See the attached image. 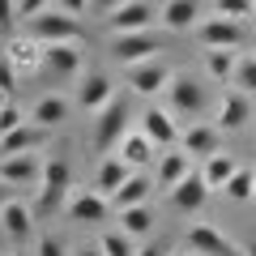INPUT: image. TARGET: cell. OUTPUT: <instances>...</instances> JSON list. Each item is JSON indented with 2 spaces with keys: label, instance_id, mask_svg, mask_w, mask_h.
Returning <instances> with one entry per match:
<instances>
[{
  "label": "cell",
  "instance_id": "12",
  "mask_svg": "<svg viewBox=\"0 0 256 256\" xmlns=\"http://www.w3.org/2000/svg\"><path fill=\"white\" fill-rule=\"evenodd\" d=\"M64 214H68L73 222H107L111 201L102 196V192H73L68 205H64Z\"/></svg>",
  "mask_w": 256,
  "mask_h": 256
},
{
  "label": "cell",
  "instance_id": "31",
  "mask_svg": "<svg viewBox=\"0 0 256 256\" xmlns=\"http://www.w3.org/2000/svg\"><path fill=\"white\" fill-rule=\"evenodd\" d=\"M98 248L107 256H137V248H132V235H124V230H102Z\"/></svg>",
  "mask_w": 256,
  "mask_h": 256
},
{
  "label": "cell",
  "instance_id": "26",
  "mask_svg": "<svg viewBox=\"0 0 256 256\" xmlns=\"http://www.w3.org/2000/svg\"><path fill=\"white\" fill-rule=\"evenodd\" d=\"M235 68H239L235 47H210V52H205V73H210L214 82H235Z\"/></svg>",
  "mask_w": 256,
  "mask_h": 256
},
{
  "label": "cell",
  "instance_id": "23",
  "mask_svg": "<svg viewBox=\"0 0 256 256\" xmlns=\"http://www.w3.org/2000/svg\"><path fill=\"white\" fill-rule=\"evenodd\" d=\"M150 188H154V180H146V175H132L124 188L111 192L107 201H111V210L120 214V210H132V205H146V201H150Z\"/></svg>",
  "mask_w": 256,
  "mask_h": 256
},
{
  "label": "cell",
  "instance_id": "3",
  "mask_svg": "<svg viewBox=\"0 0 256 256\" xmlns=\"http://www.w3.org/2000/svg\"><path fill=\"white\" fill-rule=\"evenodd\" d=\"M30 38H38L43 47H52V43H77V38H82V22H77L73 13L47 9L43 18L30 22Z\"/></svg>",
  "mask_w": 256,
  "mask_h": 256
},
{
  "label": "cell",
  "instance_id": "36",
  "mask_svg": "<svg viewBox=\"0 0 256 256\" xmlns=\"http://www.w3.org/2000/svg\"><path fill=\"white\" fill-rule=\"evenodd\" d=\"M22 124H26V116H22L18 102H9V107L0 111V137H4V132H13V128H22Z\"/></svg>",
  "mask_w": 256,
  "mask_h": 256
},
{
  "label": "cell",
  "instance_id": "30",
  "mask_svg": "<svg viewBox=\"0 0 256 256\" xmlns=\"http://www.w3.org/2000/svg\"><path fill=\"white\" fill-rule=\"evenodd\" d=\"M222 192H226L230 201H252V196H256V171H244V166H239Z\"/></svg>",
  "mask_w": 256,
  "mask_h": 256
},
{
  "label": "cell",
  "instance_id": "44",
  "mask_svg": "<svg viewBox=\"0 0 256 256\" xmlns=\"http://www.w3.org/2000/svg\"><path fill=\"white\" fill-rule=\"evenodd\" d=\"M9 102H13V98H9V94H4V90H0V111H4V107H9Z\"/></svg>",
  "mask_w": 256,
  "mask_h": 256
},
{
  "label": "cell",
  "instance_id": "34",
  "mask_svg": "<svg viewBox=\"0 0 256 256\" xmlns=\"http://www.w3.org/2000/svg\"><path fill=\"white\" fill-rule=\"evenodd\" d=\"M0 90L9 94V98L18 94V64H13L9 56H0Z\"/></svg>",
  "mask_w": 256,
  "mask_h": 256
},
{
  "label": "cell",
  "instance_id": "20",
  "mask_svg": "<svg viewBox=\"0 0 256 256\" xmlns=\"http://www.w3.org/2000/svg\"><path fill=\"white\" fill-rule=\"evenodd\" d=\"M158 18H162V26H166V30L184 34V30L201 26V22H196V18H201V4H196V0H166Z\"/></svg>",
  "mask_w": 256,
  "mask_h": 256
},
{
  "label": "cell",
  "instance_id": "40",
  "mask_svg": "<svg viewBox=\"0 0 256 256\" xmlns=\"http://www.w3.org/2000/svg\"><path fill=\"white\" fill-rule=\"evenodd\" d=\"M90 4H94V9H98V13H107V18H111V13H116V9H124L128 0H90Z\"/></svg>",
  "mask_w": 256,
  "mask_h": 256
},
{
  "label": "cell",
  "instance_id": "19",
  "mask_svg": "<svg viewBox=\"0 0 256 256\" xmlns=\"http://www.w3.org/2000/svg\"><path fill=\"white\" fill-rule=\"evenodd\" d=\"M188 175H192V154H184L180 146H175V150H166V154L158 158V188H166V192H171L175 184H184Z\"/></svg>",
  "mask_w": 256,
  "mask_h": 256
},
{
  "label": "cell",
  "instance_id": "5",
  "mask_svg": "<svg viewBox=\"0 0 256 256\" xmlns=\"http://www.w3.org/2000/svg\"><path fill=\"white\" fill-rule=\"evenodd\" d=\"M188 252L192 256H248L235 239H226L218 226H210V222H196V226L188 230Z\"/></svg>",
  "mask_w": 256,
  "mask_h": 256
},
{
  "label": "cell",
  "instance_id": "33",
  "mask_svg": "<svg viewBox=\"0 0 256 256\" xmlns=\"http://www.w3.org/2000/svg\"><path fill=\"white\" fill-rule=\"evenodd\" d=\"M252 4L256 0H218V18H230V22H252Z\"/></svg>",
  "mask_w": 256,
  "mask_h": 256
},
{
  "label": "cell",
  "instance_id": "1",
  "mask_svg": "<svg viewBox=\"0 0 256 256\" xmlns=\"http://www.w3.org/2000/svg\"><path fill=\"white\" fill-rule=\"evenodd\" d=\"M68 158L56 154L43 162V180H38V201H34V214H56L68 205Z\"/></svg>",
  "mask_w": 256,
  "mask_h": 256
},
{
  "label": "cell",
  "instance_id": "21",
  "mask_svg": "<svg viewBox=\"0 0 256 256\" xmlns=\"http://www.w3.org/2000/svg\"><path fill=\"white\" fill-rule=\"evenodd\" d=\"M248 116H252V107H248V94L244 90H226L218 102V128H226V132H235V128L248 124Z\"/></svg>",
  "mask_w": 256,
  "mask_h": 256
},
{
  "label": "cell",
  "instance_id": "46",
  "mask_svg": "<svg viewBox=\"0 0 256 256\" xmlns=\"http://www.w3.org/2000/svg\"><path fill=\"white\" fill-rule=\"evenodd\" d=\"M252 22H256V4H252Z\"/></svg>",
  "mask_w": 256,
  "mask_h": 256
},
{
  "label": "cell",
  "instance_id": "35",
  "mask_svg": "<svg viewBox=\"0 0 256 256\" xmlns=\"http://www.w3.org/2000/svg\"><path fill=\"white\" fill-rule=\"evenodd\" d=\"M56 0H18V18H26V22H34V18H43L47 9H52Z\"/></svg>",
  "mask_w": 256,
  "mask_h": 256
},
{
  "label": "cell",
  "instance_id": "11",
  "mask_svg": "<svg viewBox=\"0 0 256 256\" xmlns=\"http://www.w3.org/2000/svg\"><path fill=\"white\" fill-rule=\"evenodd\" d=\"M128 86H132V94H158L171 86V68L158 60H146V64H132L128 68Z\"/></svg>",
  "mask_w": 256,
  "mask_h": 256
},
{
  "label": "cell",
  "instance_id": "16",
  "mask_svg": "<svg viewBox=\"0 0 256 256\" xmlns=\"http://www.w3.org/2000/svg\"><path fill=\"white\" fill-rule=\"evenodd\" d=\"M0 230H4L13 244L30 239V235H34V210H30L26 201H9L4 210H0Z\"/></svg>",
  "mask_w": 256,
  "mask_h": 256
},
{
  "label": "cell",
  "instance_id": "14",
  "mask_svg": "<svg viewBox=\"0 0 256 256\" xmlns=\"http://www.w3.org/2000/svg\"><path fill=\"white\" fill-rule=\"evenodd\" d=\"M116 98V86H111L107 73H86V82L77 86V107L82 111H102Z\"/></svg>",
  "mask_w": 256,
  "mask_h": 256
},
{
  "label": "cell",
  "instance_id": "10",
  "mask_svg": "<svg viewBox=\"0 0 256 256\" xmlns=\"http://www.w3.org/2000/svg\"><path fill=\"white\" fill-rule=\"evenodd\" d=\"M166 94H171V107L180 111V116H201L205 111V86L196 82V77H171Z\"/></svg>",
  "mask_w": 256,
  "mask_h": 256
},
{
  "label": "cell",
  "instance_id": "42",
  "mask_svg": "<svg viewBox=\"0 0 256 256\" xmlns=\"http://www.w3.org/2000/svg\"><path fill=\"white\" fill-rule=\"evenodd\" d=\"M137 256H166V252H162V248H154V244H150V248H141Z\"/></svg>",
  "mask_w": 256,
  "mask_h": 256
},
{
  "label": "cell",
  "instance_id": "29",
  "mask_svg": "<svg viewBox=\"0 0 256 256\" xmlns=\"http://www.w3.org/2000/svg\"><path fill=\"white\" fill-rule=\"evenodd\" d=\"M9 60L18 68H34V64H43V43L38 38H22V43L9 47Z\"/></svg>",
  "mask_w": 256,
  "mask_h": 256
},
{
  "label": "cell",
  "instance_id": "38",
  "mask_svg": "<svg viewBox=\"0 0 256 256\" xmlns=\"http://www.w3.org/2000/svg\"><path fill=\"white\" fill-rule=\"evenodd\" d=\"M38 256H68V252H64V244L56 235H43L38 239Z\"/></svg>",
  "mask_w": 256,
  "mask_h": 256
},
{
  "label": "cell",
  "instance_id": "32",
  "mask_svg": "<svg viewBox=\"0 0 256 256\" xmlns=\"http://www.w3.org/2000/svg\"><path fill=\"white\" fill-rule=\"evenodd\" d=\"M235 90L244 94H256V56H239V68H235Z\"/></svg>",
  "mask_w": 256,
  "mask_h": 256
},
{
  "label": "cell",
  "instance_id": "13",
  "mask_svg": "<svg viewBox=\"0 0 256 256\" xmlns=\"http://www.w3.org/2000/svg\"><path fill=\"white\" fill-rule=\"evenodd\" d=\"M210 192H214V188L205 184V175L192 171L184 184H175V188H171V205H175V210H184V214H196L205 201H210Z\"/></svg>",
  "mask_w": 256,
  "mask_h": 256
},
{
  "label": "cell",
  "instance_id": "25",
  "mask_svg": "<svg viewBox=\"0 0 256 256\" xmlns=\"http://www.w3.org/2000/svg\"><path fill=\"white\" fill-rule=\"evenodd\" d=\"M154 154H158V146L146 137V132H128V137L120 141V158H124L132 171H137V166H146V162H154Z\"/></svg>",
  "mask_w": 256,
  "mask_h": 256
},
{
  "label": "cell",
  "instance_id": "6",
  "mask_svg": "<svg viewBox=\"0 0 256 256\" xmlns=\"http://www.w3.org/2000/svg\"><path fill=\"white\" fill-rule=\"evenodd\" d=\"M154 4L150 0H128L124 9H116L107 18V26H111V34H141V30H154Z\"/></svg>",
  "mask_w": 256,
  "mask_h": 256
},
{
  "label": "cell",
  "instance_id": "9",
  "mask_svg": "<svg viewBox=\"0 0 256 256\" xmlns=\"http://www.w3.org/2000/svg\"><path fill=\"white\" fill-rule=\"evenodd\" d=\"M141 132H146L158 150H175L180 146V124H175L171 111H162V107H150L146 116H141Z\"/></svg>",
  "mask_w": 256,
  "mask_h": 256
},
{
  "label": "cell",
  "instance_id": "37",
  "mask_svg": "<svg viewBox=\"0 0 256 256\" xmlns=\"http://www.w3.org/2000/svg\"><path fill=\"white\" fill-rule=\"evenodd\" d=\"M18 22V0H0V30H13Z\"/></svg>",
  "mask_w": 256,
  "mask_h": 256
},
{
  "label": "cell",
  "instance_id": "2",
  "mask_svg": "<svg viewBox=\"0 0 256 256\" xmlns=\"http://www.w3.org/2000/svg\"><path fill=\"white\" fill-rule=\"evenodd\" d=\"M128 137V98H111L107 107L98 111V124H94V146H98V154L107 158L111 150H120V141Z\"/></svg>",
  "mask_w": 256,
  "mask_h": 256
},
{
  "label": "cell",
  "instance_id": "22",
  "mask_svg": "<svg viewBox=\"0 0 256 256\" xmlns=\"http://www.w3.org/2000/svg\"><path fill=\"white\" fill-rule=\"evenodd\" d=\"M68 107H73V102L64 98V94H43V98L34 102V111H30V120H34L38 128H56V124L68 120Z\"/></svg>",
  "mask_w": 256,
  "mask_h": 256
},
{
  "label": "cell",
  "instance_id": "41",
  "mask_svg": "<svg viewBox=\"0 0 256 256\" xmlns=\"http://www.w3.org/2000/svg\"><path fill=\"white\" fill-rule=\"evenodd\" d=\"M13 201V188H9V184H4V180H0V210H4V205H9Z\"/></svg>",
  "mask_w": 256,
  "mask_h": 256
},
{
  "label": "cell",
  "instance_id": "7",
  "mask_svg": "<svg viewBox=\"0 0 256 256\" xmlns=\"http://www.w3.org/2000/svg\"><path fill=\"white\" fill-rule=\"evenodd\" d=\"M180 150L192 158L222 154V128L218 124H188V132H180Z\"/></svg>",
  "mask_w": 256,
  "mask_h": 256
},
{
  "label": "cell",
  "instance_id": "45",
  "mask_svg": "<svg viewBox=\"0 0 256 256\" xmlns=\"http://www.w3.org/2000/svg\"><path fill=\"white\" fill-rule=\"evenodd\" d=\"M248 256H256V244H252V248H248Z\"/></svg>",
  "mask_w": 256,
  "mask_h": 256
},
{
  "label": "cell",
  "instance_id": "39",
  "mask_svg": "<svg viewBox=\"0 0 256 256\" xmlns=\"http://www.w3.org/2000/svg\"><path fill=\"white\" fill-rule=\"evenodd\" d=\"M86 4H90V0H56V9H60V13H73V18H82Z\"/></svg>",
  "mask_w": 256,
  "mask_h": 256
},
{
  "label": "cell",
  "instance_id": "4",
  "mask_svg": "<svg viewBox=\"0 0 256 256\" xmlns=\"http://www.w3.org/2000/svg\"><path fill=\"white\" fill-rule=\"evenodd\" d=\"M158 52H162V38H158L154 30H141V34H111V56H116L124 68L154 60Z\"/></svg>",
  "mask_w": 256,
  "mask_h": 256
},
{
  "label": "cell",
  "instance_id": "8",
  "mask_svg": "<svg viewBox=\"0 0 256 256\" xmlns=\"http://www.w3.org/2000/svg\"><path fill=\"white\" fill-rule=\"evenodd\" d=\"M196 38L205 43V52H210V47H239V43L248 38V30H244V22L210 18V22H201V26H196Z\"/></svg>",
  "mask_w": 256,
  "mask_h": 256
},
{
  "label": "cell",
  "instance_id": "18",
  "mask_svg": "<svg viewBox=\"0 0 256 256\" xmlns=\"http://www.w3.org/2000/svg\"><path fill=\"white\" fill-rule=\"evenodd\" d=\"M43 68L52 77H73L77 68H82V52H77V43H52V47H43Z\"/></svg>",
  "mask_w": 256,
  "mask_h": 256
},
{
  "label": "cell",
  "instance_id": "24",
  "mask_svg": "<svg viewBox=\"0 0 256 256\" xmlns=\"http://www.w3.org/2000/svg\"><path fill=\"white\" fill-rule=\"evenodd\" d=\"M38 141H43V128H38V124H22V128H13V132H4V137H0V158L30 154Z\"/></svg>",
  "mask_w": 256,
  "mask_h": 256
},
{
  "label": "cell",
  "instance_id": "15",
  "mask_svg": "<svg viewBox=\"0 0 256 256\" xmlns=\"http://www.w3.org/2000/svg\"><path fill=\"white\" fill-rule=\"evenodd\" d=\"M0 180L9 184V188H26V184L43 180V162L34 154H13V158H0Z\"/></svg>",
  "mask_w": 256,
  "mask_h": 256
},
{
  "label": "cell",
  "instance_id": "27",
  "mask_svg": "<svg viewBox=\"0 0 256 256\" xmlns=\"http://www.w3.org/2000/svg\"><path fill=\"white\" fill-rule=\"evenodd\" d=\"M235 171H239V166H235V158H230V154H214V158H205V166H201L205 184H210L214 192H222V188H226Z\"/></svg>",
  "mask_w": 256,
  "mask_h": 256
},
{
  "label": "cell",
  "instance_id": "43",
  "mask_svg": "<svg viewBox=\"0 0 256 256\" xmlns=\"http://www.w3.org/2000/svg\"><path fill=\"white\" fill-rule=\"evenodd\" d=\"M77 256H107V252H102V248L94 244V248H82V252H77Z\"/></svg>",
  "mask_w": 256,
  "mask_h": 256
},
{
  "label": "cell",
  "instance_id": "28",
  "mask_svg": "<svg viewBox=\"0 0 256 256\" xmlns=\"http://www.w3.org/2000/svg\"><path fill=\"white\" fill-rule=\"evenodd\" d=\"M120 230L124 235H150L154 230V210L150 205H132V210H120Z\"/></svg>",
  "mask_w": 256,
  "mask_h": 256
},
{
  "label": "cell",
  "instance_id": "17",
  "mask_svg": "<svg viewBox=\"0 0 256 256\" xmlns=\"http://www.w3.org/2000/svg\"><path fill=\"white\" fill-rule=\"evenodd\" d=\"M132 175H137V171H132V166H128L120 154H107V158L98 162V175H94V192L111 196V192H116V188H124V184L132 180Z\"/></svg>",
  "mask_w": 256,
  "mask_h": 256
}]
</instances>
